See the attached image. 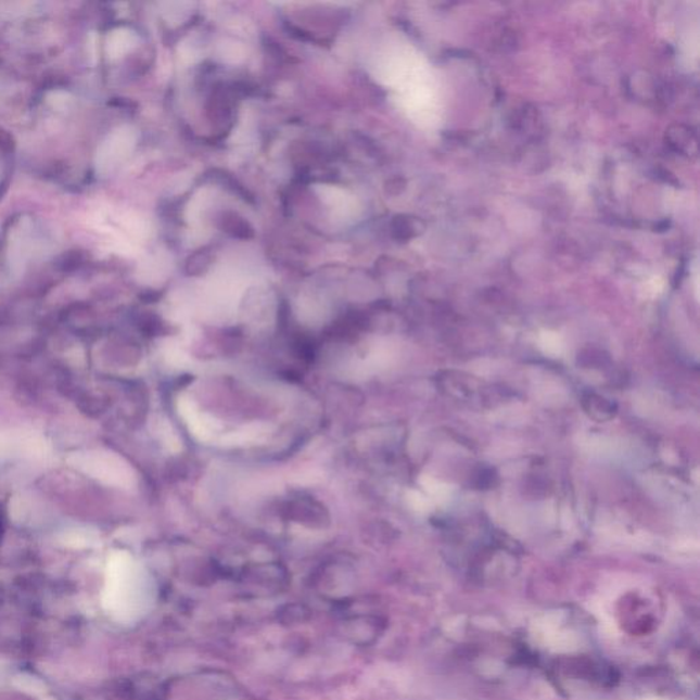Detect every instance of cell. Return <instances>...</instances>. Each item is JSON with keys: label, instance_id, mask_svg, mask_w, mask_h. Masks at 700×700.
I'll use <instances>...</instances> for the list:
<instances>
[{"label": "cell", "instance_id": "1", "mask_svg": "<svg viewBox=\"0 0 700 700\" xmlns=\"http://www.w3.org/2000/svg\"><path fill=\"white\" fill-rule=\"evenodd\" d=\"M389 80L396 87L399 100L415 120L435 124L440 112V93L428 63L415 52H402L389 66Z\"/></svg>", "mask_w": 700, "mask_h": 700}, {"label": "cell", "instance_id": "2", "mask_svg": "<svg viewBox=\"0 0 700 700\" xmlns=\"http://www.w3.org/2000/svg\"><path fill=\"white\" fill-rule=\"evenodd\" d=\"M168 700H246L231 678L219 673H198L177 678Z\"/></svg>", "mask_w": 700, "mask_h": 700}, {"label": "cell", "instance_id": "3", "mask_svg": "<svg viewBox=\"0 0 700 700\" xmlns=\"http://www.w3.org/2000/svg\"><path fill=\"white\" fill-rule=\"evenodd\" d=\"M381 620L365 615L355 618L345 624V635L356 645H368L381 634Z\"/></svg>", "mask_w": 700, "mask_h": 700}]
</instances>
